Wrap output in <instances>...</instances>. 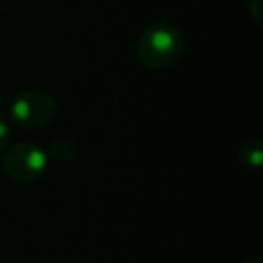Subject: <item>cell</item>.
Returning a JSON list of instances; mask_svg holds the SVG:
<instances>
[{
    "label": "cell",
    "mask_w": 263,
    "mask_h": 263,
    "mask_svg": "<svg viewBox=\"0 0 263 263\" xmlns=\"http://www.w3.org/2000/svg\"><path fill=\"white\" fill-rule=\"evenodd\" d=\"M186 36L168 16H161L143 31L137 42V58L148 69L161 70L172 67L182 56Z\"/></svg>",
    "instance_id": "cell-1"
},
{
    "label": "cell",
    "mask_w": 263,
    "mask_h": 263,
    "mask_svg": "<svg viewBox=\"0 0 263 263\" xmlns=\"http://www.w3.org/2000/svg\"><path fill=\"white\" fill-rule=\"evenodd\" d=\"M56 114V99L45 90H26L15 98L11 117L20 128L38 130L52 121Z\"/></svg>",
    "instance_id": "cell-2"
},
{
    "label": "cell",
    "mask_w": 263,
    "mask_h": 263,
    "mask_svg": "<svg viewBox=\"0 0 263 263\" xmlns=\"http://www.w3.org/2000/svg\"><path fill=\"white\" fill-rule=\"evenodd\" d=\"M47 159L38 144L18 143L4 154V172L16 182H34L47 170Z\"/></svg>",
    "instance_id": "cell-3"
},
{
    "label": "cell",
    "mask_w": 263,
    "mask_h": 263,
    "mask_svg": "<svg viewBox=\"0 0 263 263\" xmlns=\"http://www.w3.org/2000/svg\"><path fill=\"white\" fill-rule=\"evenodd\" d=\"M263 157V141L259 137L245 141L238 152V162L243 168H259Z\"/></svg>",
    "instance_id": "cell-4"
},
{
    "label": "cell",
    "mask_w": 263,
    "mask_h": 263,
    "mask_svg": "<svg viewBox=\"0 0 263 263\" xmlns=\"http://www.w3.org/2000/svg\"><path fill=\"white\" fill-rule=\"evenodd\" d=\"M76 155V144L70 137H58L51 143L47 150V157L56 162H69Z\"/></svg>",
    "instance_id": "cell-5"
},
{
    "label": "cell",
    "mask_w": 263,
    "mask_h": 263,
    "mask_svg": "<svg viewBox=\"0 0 263 263\" xmlns=\"http://www.w3.org/2000/svg\"><path fill=\"white\" fill-rule=\"evenodd\" d=\"M259 4H261V0H251L249 9H251V15L254 16L256 24H258V26H261V9H259Z\"/></svg>",
    "instance_id": "cell-6"
},
{
    "label": "cell",
    "mask_w": 263,
    "mask_h": 263,
    "mask_svg": "<svg viewBox=\"0 0 263 263\" xmlns=\"http://www.w3.org/2000/svg\"><path fill=\"white\" fill-rule=\"evenodd\" d=\"M8 139H9V124L0 119V150L8 144Z\"/></svg>",
    "instance_id": "cell-7"
},
{
    "label": "cell",
    "mask_w": 263,
    "mask_h": 263,
    "mask_svg": "<svg viewBox=\"0 0 263 263\" xmlns=\"http://www.w3.org/2000/svg\"><path fill=\"white\" fill-rule=\"evenodd\" d=\"M245 263H263V259L261 258H249V259H245Z\"/></svg>",
    "instance_id": "cell-8"
}]
</instances>
